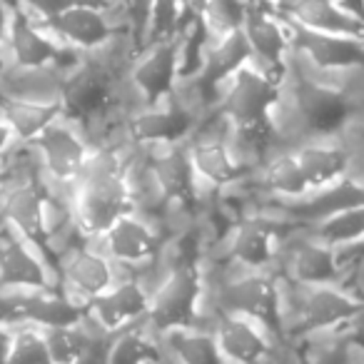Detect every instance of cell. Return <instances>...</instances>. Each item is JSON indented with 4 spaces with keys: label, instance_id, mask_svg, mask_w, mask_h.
<instances>
[{
    "label": "cell",
    "instance_id": "cell-8",
    "mask_svg": "<svg viewBox=\"0 0 364 364\" xmlns=\"http://www.w3.org/2000/svg\"><path fill=\"white\" fill-rule=\"evenodd\" d=\"M53 262L16 228L0 223V289H55Z\"/></svg>",
    "mask_w": 364,
    "mask_h": 364
},
{
    "label": "cell",
    "instance_id": "cell-3",
    "mask_svg": "<svg viewBox=\"0 0 364 364\" xmlns=\"http://www.w3.org/2000/svg\"><path fill=\"white\" fill-rule=\"evenodd\" d=\"M205 294V274L198 259H180L150 292L145 327L162 337L172 329L195 327Z\"/></svg>",
    "mask_w": 364,
    "mask_h": 364
},
{
    "label": "cell",
    "instance_id": "cell-9",
    "mask_svg": "<svg viewBox=\"0 0 364 364\" xmlns=\"http://www.w3.org/2000/svg\"><path fill=\"white\" fill-rule=\"evenodd\" d=\"M117 279V264L92 240L65 250L58 259V284L70 299L87 307Z\"/></svg>",
    "mask_w": 364,
    "mask_h": 364
},
{
    "label": "cell",
    "instance_id": "cell-44",
    "mask_svg": "<svg viewBox=\"0 0 364 364\" xmlns=\"http://www.w3.org/2000/svg\"><path fill=\"white\" fill-rule=\"evenodd\" d=\"M11 65V63H8V58H6V53L0 50V75H3V70H6V68Z\"/></svg>",
    "mask_w": 364,
    "mask_h": 364
},
{
    "label": "cell",
    "instance_id": "cell-37",
    "mask_svg": "<svg viewBox=\"0 0 364 364\" xmlns=\"http://www.w3.org/2000/svg\"><path fill=\"white\" fill-rule=\"evenodd\" d=\"M13 18H16V3L0 0V50H3V53H6L8 38H11Z\"/></svg>",
    "mask_w": 364,
    "mask_h": 364
},
{
    "label": "cell",
    "instance_id": "cell-26",
    "mask_svg": "<svg viewBox=\"0 0 364 364\" xmlns=\"http://www.w3.org/2000/svg\"><path fill=\"white\" fill-rule=\"evenodd\" d=\"M284 13L289 23L309 31L364 38V23L344 11L337 0H284Z\"/></svg>",
    "mask_w": 364,
    "mask_h": 364
},
{
    "label": "cell",
    "instance_id": "cell-11",
    "mask_svg": "<svg viewBox=\"0 0 364 364\" xmlns=\"http://www.w3.org/2000/svg\"><path fill=\"white\" fill-rule=\"evenodd\" d=\"M195 127H198V115L193 112V107L180 102L175 95L157 105L142 107L125 122L130 142L147 147L185 145V140L195 135Z\"/></svg>",
    "mask_w": 364,
    "mask_h": 364
},
{
    "label": "cell",
    "instance_id": "cell-16",
    "mask_svg": "<svg viewBox=\"0 0 364 364\" xmlns=\"http://www.w3.org/2000/svg\"><path fill=\"white\" fill-rule=\"evenodd\" d=\"M289 43L324 70L364 68V38L319 33L297 26V23H289Z\"/></svg>",
    "mask_w": 364,
    "mask_h": 364
},
{
    "label": "cell",
    "instance_id": "cell-35",
    "mask_svg": "<svg viewBox=\"0 0 364 364\" xmlns=\"http://www.w3.org/2000/svg\"><path fill=\"white\" fill-rule=\"evenodd\" d=\"M247 6L242 0H208V21L220 33H230L242 28Z\"/></svg>",
    "mask_w": 364,
    "mask_h": 364
},
{
    "label": "cell",
    "instance_id": "cell-7",
    "mask_svg": "<svg viewBox=\"0 0 364 364\" xmlns=\"http://www.w3.org/2000/svg\"><path fill=\"white\" fill-rule=\"evenodd\" d=\"M60 105L63 115L77 122L80 130L95 127L110 115L115 105V85L110 73L100 65L80 60V65L63 75Z\"/></svg>",
    "mask_w": 364,
    "mask_h": 364
},
{
    "label": "cell",
    "instance_id": "cell-38",
    "mask_svg": "<svg viewBox=\"0 0 364 364\" xmlns=\"http://www.w3.org/2000/svg\"><path fill=\"white\" fill-rule=\"evenodd\" d=\"M339 252V259H342L344 269H354L359 262L364 259V240H359L357 245H352V247H344V250H337Z\"/></svg>",
    "mask_w": 364,
    "mask_h": 364
},
{
    "label": "cell",
    "instance_id": "cell-15",
    "mask_svg": "<svg viewBox=\"0 0 364 364\" xmlns=\"http://www.w3.org/2000/svg\"><path fill=\"white\" fill-rule=\"evenodd\" d=\"M150 175L155 188L167 203L177 208L195 213L200 205L198 172L190 160V152L185 145L160 147V155L150 160Z\"/></svg>",
    "mask_w": 364,
    "mask_h": 364
},
{
    "label": "cell",
    "instance_id": "cell-30",
    "mask_svg": "<svg viewBox=\"0 0 364 364\" xmlns=\"http://www.w3.org/2000/svg\"><path fill=\"white\" fill-rule=\"evenodd\" d=\"M262 185L279 200H299L312 193L294 152H279V155L264 160Z\"/></svg>",
    "mask_w": 364,
    "mask_h": 364
},
{
    "label": "cell",
    "instance_id": "cell-24",
    "mask_svg": "<svg viewBox=\"0 0 364 364\" xmlns=\"http://www.w3.org/2000/svg\"><path fill=\"white\" fill-rule=\"evenodd\" d=\"M279 247V232L272 223L247 220L228 237V255L245 272H264L272 267Z\"/></svg>",
    "mask_w": 364,
    "mask_h": 364
},
{
    "label": "cell",
    "instance_id": "cell-5",
    "mask_svg": "<svg viewBox=\"0 0 364 364\" xmlns=\"http://www.w3.org/2000/svg\"><path fill=\"white\" fill-rule=\"evenodd\" d=\"M294 112L307 140H334L349 130L357 115V102L337 87L322 85L297 75L294 80Z\"/></svg>",
    "mask_w": 364,
    "mask_h": 364
},
{
    "label": "cell",
    "instance_id": "cell-2",
    "mask_svg": "<svg viewBox=\"0 0 364 364\" xmlns=\"http://www.w3.org/2000/svg\"><path fill=\"white\" fill-rule=\"evenodd\" d=\"M292 294L284 302V332L294 337L327 332V329L347 327L364 299L347 292L344 284H322V287H302L292 284Z\"/></svg>",
    "mask_w": 364,
    "mask_h": 364
},
{
    "label": "cell",
    "instance_id": "cell-21",
    "mask_svg": "<svg viewBox=\"0 0 364 364\" xmlns=\"http://www.w3.org/2000/svg\"><path fill=\"white\" fill-rule=\"evenodd\" d=\"M362 205H364V182H359L357 177H347V180L337 182L332 188L309 193L307 198L282 200L284 218L289 223H299V225H314L334 213H342V210L349 208H362Z\"/></svg>",
    "mask_w": 364,
    "mask_h": 364
},
{
    "label": "cell",
    "instance_id": "cell-31",
    "mask_svg": "<svg viewBox=\"0 0 364 364\" xmlns=\"http://www.w3.org/2000/svg\"><path fill=\"white\" fill-rule=\"evenodd\" d=\"M63 112L60 102H23V100H0V115L13 127L18 142H33L58 115Z\"/></svg>",
    "mask_w": 364,
    "mask_h": 364
},
{
    "label": "cell",
    "instance_id": "cell-42",
    "mask_svg": "<svg viewBox=\"0 0 364 364\" xmlns=\"http://www.w3.org/2000/svg\"><path fill=\"white\" fill-rule=\"evenodd\" d=\"M339 6H342L344 11H349L354 18H359V21L364 23V0H342Z\"/></svg>",
    "mask_w": 364,
    "mask_h": 364
},
{
    "label": "cell",
    "instance_id": "cell-28",
    "mask_svg": "<svg viewBox=\"0 0 364 364\" xmlns=\"http://www.w3.org/2000/svg\"><path fill=\"white\" fill-rule=\"evenodd\" d=\"M162 344L180 364H228L213 332L200 327L172 329L162 334Z\"/></svg>",
    "mask_w": 364,
    "mask_h": 364
},
{
    "label": "cell",
    "instance_id": "cell-19",
    "mask_svg": "<svg viewBox=\"0 0 364 364\" xmlns=\"http://www.w3.org/2000/svg\"><path fill=\"white\" fill-rule=\"evenodd\" d=\"M287 277L292 284L302 287H322V284H344L349 272L339 259L337 247L309 237L294 245L287 257Z\"/></svg>",
    "mask_w": 364,
    "mask_h": 364
},
{
    "label": "cell",
    "instance_id": "cell-23",
    "mask_svg": "<svg viewBox=\"0 0 364 364\" xmlns=\"http://www.w3.org/2000/svg\"><path fill=\"white\" fill-rule=\"evenodd\" d=\"M250 60H252V50H250V43H247V38H245L242 28L223 33V38H220L213 48H208L203 68H200V73L195 75L200 92H203L205 97L220 92L225 82H228L240 68L250 65Z\"/></svg>",
    "mask_w": 364,
    "mask_h": 364
},
{
    "label": "cell",
    "instance_id": "cell-6",
    "mask_svg": "<svg viewBox=\"0 0 364 364\" xmlns=\"http://www.w3.org/2000/svg\"><path fill=\"white\" fill-rule=\"evenodd\" d=\"M43 165V182L55 188H73L92 152L90 140L77 122L60 115L31 142Z\"/></svg>",
    "mask_w": 364,
    "mask_h": 364
},
{
    "label": "cell",
    "instance_id": "cell-32",
    "mask_svg": "<svg viewBox=\"0 0 364 364\" xmlns=\"http://www.w3.org/2000/svg\"><path fill=\"white\" fill-rule=\"evenodd\" d=\"M309 237L329 245V247H352L359 240H364V205L362 208H349L342 213H334L329 218L319 220L314 225H307Z\"/></svg>",
    "mask_w": 364,
    "mask_h": 364
},
{
    "label": "cell",
    "instance_id": "cell-27",
    "mask_svg": "<svg viewBox=\"0 0 364 364\" xmlns=\"http://www.w3.org/2000/svg\"><path fill=\"white\" fill-rule=\"evenodd\" d=\"M63 73L55 68H18L8 65L0 75V100L23 102H60Z\"/></svg>",
    "mask_w": 364,
    "mask_h": 364
},
{
    "label": "cell",
    "instance_id": "cell-13",
    "mask_svg": "<svg viewBox=\"0 0 364 364\" xmlns=\"http://www.w3.org/2000/svg\"><path fill=\"white\" fill-rule=\"evenodd\" d=\"M177 80H180V38L152 43L150 50L132 68V85L142 95L145 107L175 95Z\"/></svg>",
    "mask_w": 364,
    "mask_h": 364
},
{
    "label": "cell",
    "instance_id": "cell-18",
    "mask_svg": "<svg viewBox=\"0 0 364 364\" xmlns=\"http://www.w3.org/2000/svg\"><path fill=\"white\" fill-rule=\"evenodd\" d=\"M53 31V36L63 43L65 48H73L82 55V53L100 50L107 46L112 38V26L102 13L100 3L87 0V3H77V6L68 8L50 23H46Z\"/></svg>",
    "mask_w": 364,
    "mask_h": 364
},
{
    "label": "cell",
    "instance_id": "cell-39",
    "mask_svg": "<svg viewBox=\"0 0 364 364\" xmlns=\"http://www.w3.org/2000/svg\"><path fill=\"white\" fill-rule=\"evenodd\" d=\"M18 142V137H16V132H13V127L8 125V120L3 115H0V160L11 152V147Z\"/></svg>",
    "mask_w": 364,
    "mask_h": 364
},
{
    "label": "cell",
    "instance_id": "cell-43",
    "mask_svg": "<svg viewBox=\"0 0 364 364\" xmlns=\"http://www.w3.org/2000/svg\"><path fill=\"white\" fill-rule=\"evenodd\" d=\"M362 165L364 167V135L359 140V147H352V167Z\"/></svg>",
    "mask_w": 364,
    "mask_h": 364
},
{
    "label": "cell",
    "instance_id": "cell-14",
    "mask_svg": "<svg viewBox=\"0 0 364 364\" xmlns=\"http://www.w3.org/2000/svg\"><path fill=\"white\" fill-rule=\"evenodd\" d=\"M117 267H135L160 252V235L150 223L127 213L110 225L97 240H92Z\"/></svg>",
    "mask_w": 364,
    "mask_h": 364
},
{
    "label": "cell",
    "instance_id": "cell-4",
    "mask_svg": "<svg viewBox=\"0 0 364 364\" xmlns=\"http://www.w3.org/2000/svg\"><path fill=\"white\" fill-rule=\"evenodd\" d=\"M220 314H240L259 327H264L274 339L287 337L284 332V297L277 279L269 269L245 272L218 287Z\"/></svg>",
    "mask_w": 364,
    "mask_h": 364
},
{
    "label": "cell",
    "instance_id": "cell-17",
    "mask_svg": "<svg viewBox=\"0 0 364 364\" xmlns=\"http://www.w3.org/2000/svg\"><path fill=\"white\" fill-rule=\"evenodd\" d=\"M213 334L228 364H264L274 349L272 334L240 314H220Z\"/></svg>",
    "mask_w": 364,
    "mask_h": 364
},
{
    "label": "cell",
    "instance_id": "cell-22",
    "mask_svg": "<svg viewBox=\"0 0 364 364\" xmlns=\"http://www.w3.org/2000/svg\"><path fill=\"white\" fill-rule=\"evenodd\" d=\"M302 165L312 193L332 188L337 182L352 177V147L334 140H307L292 150Z\"/></svg>",
    "mask_w": 364,
    "mask_h": 364
},
{
    "label": "cell",
    "instance_id": "cell-12",
    "mask_svg": "<svg viewBox=\"0 0 364 364\" xmlns=\"http://www.w3.org/2000/svg\"><path fill=\"white\" fill-rule=\"evenodd\" d=\"M150 292L152 289H147L142 279L117 274L115 282L87 304V314L97 327L110 334L135 327V324H145L147 309H150Z\"/></svg>",
    "mask_w": 364,
    "mask_h": 364
},
{
    "label": "cell",
    "instance_id": "cell-33",
    "mask_svg": "<svg viewBox=\"0 0 364 364\" xmlns=\"http://www.w3.org/2000/svg\"><path fill=\"white\" fill-rule=\"evenodd\" d=\"M6 364H53L43 329L31 327V324L16 327Z\"/></svg>",
    "mask_w": 364,
    "mask_h": 364
},
{
    "label": "cell",
    "instance_id": "cell-25",
    "mask_svg": "<svg viewBox=\"0 0 364 364\" xmlns=\"http://www.w3.org/2000/svg\"><path fill=\"white\" fill-rule=\"evenodd\" d=\"M242 33L250 43L252 58L262 60L264 65L272 70V75L277 77V80H282L284 60H287V53H289V48H292L289 33L284 31L269 13L257 11V8H247Z\"/></svg>",
    "mask_w": 364,
    "mask_h": 364
},
{
    "label": "cell",
    "instance_id": "cell-45",
    "mask_svg": "<svg viewBox=\"0 0 364 364\" xmlns=\"http://www.w3.org/2000/svg\"><path fill=\"white\" fill-rule=\"evenodd\" d=\"M3 182H6V177H3V167H0V188H3Z\"/></svg>",
    "mask_w": 364,
    "mask_h": 364
},
{
    "label": "cell",
    "instance_id": "cell-40",
    "mask_svg": "<svg viewBox=\"0 0 364 364\" xmlns=\"http://www.w3.org/2000/svg\"><path fill=\"white\" fill-rule=\"evenodd\" d=\"M347 327H349V329H347V334H349V337H352L354 342H357L359 347L364 349V307L359 309V314L352 319V322L347 324Z\"/></svg>",
    "mask_w": 364,
    "mask_h": 364
},
{
    "label": "cell",
    "instance_id": "cell-29",
    "mask_svg": "<svg viewBox=\"0 0 364 364\" xmlns=\"http://www.w3.org/2000/svg\"><path fill=\"white\" fill-rule=\"evenodd\" d=\"M165 349L157 344L155 334L142 324L112 334L107 364H162Z\"/></svg>",
    "mask_w": 364,
    "mask_h": 364
},
{
    "label": "cell",
    "instance_id": "cell-10",
    "mask_svg": "<svg viewBox=\"0 0 364 364\" xmlns=\"http://www.w3.org/2000/svg\"><path fill=\"white\" fill-rule=\"evenodd\" d=\"M279 97H282V90H279V80L272 73H262L252 65H245L228 80L220 112L230 122V127L250 125V122L272 117Z\"/></svg>",
    "mask_w": 364,
    "mask_h": 364
},
{
    "label": "cell",
    "instance_id": "cell-34",
    "mask_svg": "<svg viewBox=\"0 0 364 364\" xmlns=\"http://www.w3.org/2000/svg\"><path fill=\"white\" fill-rule=\"evenodd\" d=\"M304 364H364V349L349 334L317 347Z\"/></svg>",
    "mask_w": 364,
    "mask_h": 364
},
{
    "label": "cell",
    "instance_id": "cell-36",
    "mask_svg": "<svg viewBox=\"0 0 364 364\" xmlns=\"http://www.w3.org/2000/svg\"><path fill=\"white\" fill-rule=\"evenodd\" d=\"M77 3H87V0H18L16 6L21 11H26L31 18H36V21L50 23L53 18H58L60 13H65L68 8L77 6Z\"/></svg>",
    "mask_w": 364,
    "mask_h": 364
},
{
    "label": "cell",
    "instance_id": "cell-1",
    "mask_svg": "<svg viewBox=\"0 0 364 364\" xmlns=\"http://www.w3.org/2000/svg\"><path fill=\"white\" fill-rule=\"evenodd\" d=\"M135 213L130 170L112 147H92L73 185V215L87 240H97L115 220Z\"/></svg>",
    "mask_w": 364,
    "mask_h": 364
},
{
    "label": "cell",
    "instance_id": "cell-20",
    "mask_svg": "<svg viewBox=\"0 0 364 364\" xmlns=\"http://www.w3.org/2000/svg\"><path fill=\"white\" fill-rule=\"evenodd\" d=\"M190 160L198 172V180L208 182L215 190H228L237 182H242L250 172V165H245L230 147L228 137H190Z\"/></svg>",
    "mask_w": 364,
    "mask_h": 364
},
{
    "label": "cell",
    "instance_id": "cell-41",
    "mask_svg": "<svg viewBox=\"0 0 364 364\" xmlns=\"http://www.w3.org/2000/svg\"><path fill=\"white\" fill-rule=\"evenodd\" d=\"M13 332H16L13 327L0 324V364H6L8 359V352H11V344H13Z\"/></svg>",
    "mask_w": 364,
    "mask_h": 364
}]
</instances>
